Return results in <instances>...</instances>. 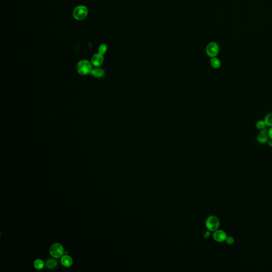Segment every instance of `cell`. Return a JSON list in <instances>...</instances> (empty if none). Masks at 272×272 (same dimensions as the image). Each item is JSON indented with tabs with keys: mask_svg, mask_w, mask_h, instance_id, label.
I'll list each match as a JSON object with an SVG mask.
<instances>
[{
	"mask_svg": "<svg viewBox=\"0 0 272 272\" xmlns=\"http://www.w3.org/2000/svg\"><path fill=\"white\" fill-rule=\"evenodd\" d=\"M92 70V64L87 60H82L78 63L77 71L81 75H88L90 73Z\"/></svg>",
	"mask_w": 272,
	"mask_h": 272,
	"instance_id": "cell-1",
	"label": "cell"
},
{
	"mask_svg": "<svg viewBox=\"0 0 272 272\" xmlns=\"http://www.w3.org/2000/svg\"><path fill=\"white\" fill-rule=\"evenodd\" d=\"M219 219L216 216L214 215L210 216L207 218L206 221V227L207 230L210 232H214L218 230L219 227Z\"/></svg>",
	"mask_w": 272,
	"mask_h": 272,
	"instance_id": "cell-2",
	"label": "cell"
},
{
	"mask_svg": "<svg viewBox=\"0 0 272 272\" xmlns=\"http://www.w3.org/2000/svg\"><path fill=\"white\" fill-rule=\"evenodd\" d=\"M49 253L53 257L59 258L64 254V249L60 243H54L49 248Z\"/></svg>",
	"mask_w": 272,
	"mask_h": 272,
	"instance_id": "cell-3",
	"label": "cell"
},
{
	"mask_svg": "<svg viewBox=\"0 0 272 272\" xmlns=\"http://www.w3.org/2000/svg\"><path fill=\"white\" fill-rule=\"evenodd\" d=\"M87 14V8L85 6H78L73 10V17L76 20H82L84 19L85 18H86Z\"/></svg>",
	"mask_w": 272,
	"mask_h": 272,
	"instance_id": "cell-4",
	"label": "cell"
},
{
	"mask_svg": "<svg viewBox=\"0 0 272 272\" xmlns=\"http://www.w3.org/2000/svg\"><path fill=\"white\" fill-rule=\"evenodd\" d=\"M219 47L217 43L211 42L208 44L206 47L207 54L210 57L214 58L219 53Z\"/></svg>",
	"mask_w": 272,
	"mask_h": 272,
	"instance_id": "cell-5",
	"label": "cell"
},
{
	"mask_svg": "<svg viewBox=\"0 0 272 272\" xmlns=\"http://www.w3.org/2000/svg\"><path fill=\"white\" fill-rule=\"evenodd\" d=\"M227 233L222 230H216L213 233V238L217 242H223L226 240Z\"/></svg>",
	"mask_w": 272,
	"mask_h": 272,
	"instance_id": "cell-6",
	"label": "cell"
},
{
	"mask_svg": "<svg viewBox=\"0 0 272 272\" xmlns=\"http://www.w3.org/2000/svg\"><path fill=\"white\" fill-rule=\"evenodd\" d=\"M103 62H104L103 55H102L99 53L95 54L91 58V64L95 67H99L101 66Z\"/></svg>",
	"mask_w": 272,
	"mask_h": 272,
	"instance_id": "cell-7",
	"label": "cell"
},
{
	"mask_svg": "<svg viewBox=\"0 0 272 272\" xmlns=\"http://www.w3.org/2000/svg\"><path fill=\"white\" fill-rule=\"evenodd\" d=\"M61 263L63 266L66 267H69L73 264V260L72 258L69 255H64L62 256L61 259Z\"/></svg>",
	"mask_w": 272,
	"mask_h": 272,
	"instance_id": "cell-8",
	"label": "cell"
},
{
	"mask_svg": "<svg viewBox=\"0 0 272 272\" xmlns=\"http://www.w3.org/2000/svg\"><path fill=\"white\" fill-rule=\"evenodd\" d=\"M90 74L96 78H102L105 75V71L102 69L100 68H95L91 70Z\"/></svg>",
	"mask_w": 272,
	"mask_h": 272,
	"instance_id": "cell-9",
	"label": "cell"
},
{
	"mask_svg": "<svg viewBox=\"0 0 272 272\" xmlns=\"http://www.w3.org/2000/svg\"><path fill=\"white\" fill-rule=\"evenodd\" d=\"M258 142L261 144H265L266 143H268L269 141V136L267 134H263V133H260L259 135L258 136L257 138Z\"/></svg>",
	"mask_w": 272,
	"mask_h": 272,
	"instance_id": "cell-10",
	"label": "cell"
},
{
	"mask_svg": "<svg viewBox=\"0 0 272 272\" xmlns=\"http://www.w3.org/2000/svg\"><path fill=\"white\" fill-rule=\"evenodd\" d=\"M210 65L213 68L215 69H218L220 68L221 66V61L217 58H212L210 61Z\"/></svg>",
	"mask_w": 272,
	"mask_h": 272,
	"instance_id": "cell-11",
	"label": "cell"
},
{
	"mask_svg": "<svg viewBox=\"0 0 272 272\" xmlns=\"http://www.w3.org/2000/svg\"><path fill=\"white\" fill-rule=\"evenodd\" d=\"M58 265V261L54 259H48L46 262V266L48 269H53Z\"/></svg>",
	"mask_w": 272,
	"mask_h": 272,
	"instance_id": "cell-12",
	"label": "cell"
},
{
	"mask_svg": "<svg viewBox=\"0 0 272 272\" xmlns=\"http://www.w3.org/2000/svg\"><path fill=\"white\" fill-rule=\"evenodd\" d=\"M45 266L44 261L42 259H37L34 262V266L35 269L38 270H40L43 269Z\"/></svg>",
	"mask_w": 272,
	"mask_h": 272,
	"instance_id": "cell-13",
	"label": "cell"
},
{
	"mask_svg": "<svg viewBox=\"0 0 272 272\" xmlns=\"http://www.w3.org/2000/svg\"><path fill=\"white\" fill-rule=\"evenodd\" d=\"M264 121L267 126L272 127V113L268 114L265 117Z\"/></svg>",
	"mask_w": 272,
	"mask_h": 272,
	"instance_id": "cell-14",
	"label": "cell"
},
{
	"mask_svg": "<svg viewBox=\"0 0 272 272\" xmlns=\"http://www.w3.org/2000/svg\"><path fill=\"white\" fill-rule=\"evenodd\" d=\"M107 49H108V47H107L106 44H102L99 46V49H98L99 53L102 54V55H104V54L106 53V51H107Z\"/></svg>",
	"mask_w": 272,
	"mask_h": 272,
	"instance_id": "cell-15",
	"label": "cell"
},
{
	"mask_svg": "<svg viewBox=\"0 0 272 272\" xmlns=\"http://www.w3.org/2000/svg\"><path fill=\"white\" fill-rule=\"evenodd\" d=\"M266 124L265 123L264 120L258 121L256 124V127L258 129L261 130L265 128Z\"/></svg>",
	"mask_w": 272,
	"mask_h": 272,
	"instance_id": "cell-16",
	"label": "cell"
},
{
	"mask_svg": "<svg viewBox=\"0 0 272 272\" xmlns=\"http://www.w3.org/2000/svg\"><path fill=\"white\" fill-rule=\"evenodd\" d=\"M225 241L227 242L228 244L232 245L234 242V240L233 237H227Z\"/></svg>",
	"mask_w": 272,
	"mask_h": 272,
	"instance_id": "cell-17",
	"label": "cell"
},
{
	"mask_svg": "<svg viewBox=\"0 0 272 272\" xmlns=\"http://www.w3.org/2000/svg\"><path fill=\"white\" fill-rule=\"evenodd\" d=\"M210 231L209 230L208 231H205L204 232V237L205 238H208V237H210Z\"/></svg>",
	"mask_w": 272,
	"mask_h": 272,
	"instance_id": "cell-18",
	"label": "cell"
},
{
	"mask_svg": "<svg viewBox=\"0 0 272 272\" xmlns=\"http://www.w3.org/2000/svg\"><path fill=\"white\" fill-rule=\"evenodd\" d=\"M268 136L269 138L272 141V127H270V129L268 131Z\"/></svg>",
	"mask_w": 272,
	"mask_h": 272,
	"instance_id": "cell-19",
	"label": "cell"
},
{
	"mask_svg": "<svg viewBox=\"0 0 272 272\" xmlns=\"http://www.w3.org/2000/svg\"><path fill=\"white\" fill-rule=\"evenodd\" d=\"M268 145H269V146H270V147H272V141H268Z\"/></svg>",
	"mask_w": 272,
	"mask_h": 272,
	"instance_id": "cell-20",
	"label": "cell"
}]
</instances>
